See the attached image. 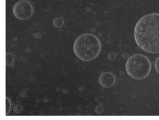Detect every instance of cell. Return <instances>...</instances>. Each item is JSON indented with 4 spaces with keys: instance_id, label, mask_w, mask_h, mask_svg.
I'll return each instance as SVG.
<instances>
[{
    "instance_id": "obj_1",
    "label": "cell",
    "mask_w": 159,
    "mask_h": 120,
    "mask_svg": "<svg viewBox=\"0 0 159 120\" xmlns=\"http://www.w3.org/2000/svg\"><path fill=\"white\" fill-rule=\"evenodd\" d=\"M137 45L149 54L159 53V13H152L142 17L134 29Z\"/></svg>"
},
{
    "instance_id": "obj_2",
    "label": "cell",
    "mask_w": 159,
    "mask_h": 120,
    "mask_svg": "<svg viewBox=\"0 0 159 120\" xmlns=\"http://www.w3.org/2000/svg\"><path fill=\"white\" fill-rule=\"evenodd\" d=\"M101 45L99 39L93 34L84 33L74 43L73 50L76 56L83 61H90L100 53Z\"/></svg>"
},
{
    "instance_id": "obj_3",
    "label": "cell",
    "mask_w": 159,
    "mask_h": 120,
    "mask_svg": "<svg viewBox=\"0 0 159 120\" xmlns=\"http://www.w3.org/2000/svg\"><path fill=\"white\" fill-rule=\"evenodd\" d=\"M152 65L149 59L143 54L131 56L127 61L126 70L130 78L135 80H143L149 75Z\"/></svg>"
},
{
    "instance_id": "obj_4",
    "label": "cell",
    "mask_w": 159,
    "mask_h": 120,
    "mask_svg": "<svg viewBox=\"0 0 159 120\" xmlns=\"http://www.w3.org/2000/svg\"><path fill=\"white\" fill-rule=\"evenodd\" d=\"M33 9L32 5L27 0H20L14 5L13 13L17 19L25 20L32 16Z\"/></svg>"
},
{
    "instance_id": "obj_5",
    "label": "cell",
    "mask_w": 159,
    "mask_h": 120,
    "mask_svg": "<svg viewBox=\"0 0 159 120\" xmlns=\"http://www.w3.org/2000/svg\"><path fill=\"white\" fill-rule=\"evenodd\" d=\"M115 81V75L111 72H104L102 73L99 78V83L101 86L105 88L113 87Z\"/></svg>"
},
{
    "instance_id": "obj_6",
    "label": "cell",
    "mask_w": 159,
    "mask_h": 120,
    "mask_svg": "<svg viewBox=\"0 0 159 120\" xmlns=\"http://www.w3.org/2000/svg\"><path fill=\"white\" fill-rule=\"evenodd\" d=\"M53 24L56 28H61L64 24L63 18L61 17H56L53 21Z\"/></svg>"
},
{
    "instance_id": "obj_7",
    "label": "cell",
    "mask_w": 159,
    "mask_h": 120,
    "mask_svg": "<svg viewBox=\"0 0 159 120\" xmlns=\"http://www.w3.org/2000/svg\"><path fill=\"white\" fill-rule=\"evenodd\" d=\"M6 56H6L7 65L9 66V65H12L13 63L14 62V58H13L12 54H11V53H7Z\"/></svg>"
},
{
    "instance_id": "obj_8",
    "label": "cell",
    "mask_w": 159,
    "mask_h": 120,
    "mask_svg": "<svg viewBox=\"0 0 159 120\" xmlns=\"http://www.w3.org/2000/svg\"><path fill=\"white\" fill-rule=\"evenodd\" d=\"M12 108V104L10 100L8 98H6V110H5V115L7 116L9 113L11 111V109Z\"/></svg>"
},
{
    "instance_id": "obj_9",
    "label": "cell",
    "mask_w": 159,
    "mask_h": 120,
    "mask_svg": "<svg viewBox=\"0 0 159 120\" xmlns=\"http://www.w3.org/2000/svg\"><path fill=\"white\" fill-rule=\"evenodd\" d=\"M22 107H21L20 105H19V104H17L15 107H14V112H15L16 113H20L22 112Z\"/></svg>"
},
{
    "instance_id": "obj_10",
    "label": "cell",
    "mask_w": 159,
    "mask_h": 120,
    "mask_svg": "<svg viewBox=\"0 0 159 120\" xmlns=\"http://www.w3.org/2000/svg\"><path fill=\"white\" fill-rule=\"evenodd\" d=\"M155 70L159 75V57L156 59L155 63Z\"/></svg>"
},
{
    "instance_id": "obj_11",
    "label": "cell",
    "mask_w": 159,
    "mask_h": 120,
    "mask_svg": "<svg viewBox=\"0 0 159 120\" xmlns=\"http://www.w3.org/2000/svg\"><path fill=\"white\" fill-rule=\"evenodd\" d=\"M98 109V107L96 109V112L97 113V114H101V113H102V109L99 106V109H101L100 112H98V110H97ZM98 110H100V109H99Z\"/></svg>"
}]
</instances>
